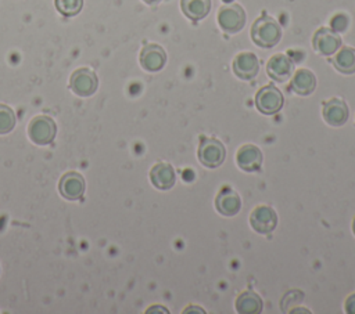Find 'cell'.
<instances>
[{
	"label": "cell",
	"instance_id": "8fae6325",
	"mask_svg": "<svg viewBox=\"0 0 355 314\" xmlns=\"http://www.w3.org/2000/svg\"><path fill=\"white\" fill-rule=\"evenodd\" d=\"M322 113L326 123L338 127L343 126L348 119V107L340 98H330L329 101L323 102Z\"/></svg>",
	"mask_w": 355,
	"mask_h": 314
},
{
	"label": "cell",
	"instance_id": "5bb4252c",
	"mask_svg": "<svg viewBox=\"0 0 355 314\" xmlns=\"http://www.w3.org/2000/svg\"><path fill=\"white\" fill-rule=\"evenodd\" d=\"M233 71L243 80H251L259 71V62L252 53H240L233 59Z\"/></svg>",
	"mask_w": 355,
	"mask_h": 314
},
{
	"label": "cell",
	"instance_id": "6da1fadb",
	"mask_svg": "<svg viewBox=\"0 0 355 314\" xmlns=\"http://www.w3.org/2000/svg\"><path fill=\"white\" fill-rule=\"evenodd\" d=\"M251 39L259 47L272 48L282 39V28L275 18H272L266 12H263L252 24Z\"/></svg>",
	"mask_w": 355,
	"mask_h": 314
},
{
	"label": "cell",
	"instance_id": "603a6c76",
	"mask_svg": "<svg viewBox=\"0 0 355 314\" xmlns=\"http://www.w3.org/2000/svg\"><path fill=\"white\" fill-rule=\"evenodd\" d=\"M344 310H345V313H348V314H355V293L349 295V296L345 299Z\"/></svg>",
	"mask_w": 355,
	"mask_h": 314
},
{
	"label": "cell",
	"instance_id": "9c48e42d",
	"mask_svg": "<svg viewBox=\"0 0 355 314\" xmlns=\"http://www.w3.org/2000/svg\"><path fill=\"white\" fill-rule=\"evenodd\" d=\"M166 62L165 50L154 43L146 44L140 53V65L148 72H157L164 68Z\"/></svg>",
	"mask_w": 355,
	"mask_h": 314
},
{
	"label": "cell",
	"instance_id": "8992f818",
	"mask_svg": "<svg viewBox=\"0 0 355 314\" xmlns=\"http://www.w3.org/2000/svg\"><path fill=\"white\" fill-rule=\"evenodd\" d=\"M98 86V79L96 73L89 68H79L76 69L69 80L71 90L79 97H89L92 95Z\"/></svg>",
	"mask_w": 355,
	"mask_h": 314
},
{
	"label": "cell",
	"instance_id": "484cf974",
	"mask_svg": "<svg viewBox=\"0 0 355 314\" xmlns=\"http://www.w3.org/2000/svg\"><path fill=\"white\" fill-rule=\"evenodd\" d=\"M352 231H354V234H355V217H354V221H352Z\"/></svg>",
	"mask_w": 355,
	"mask_h": 314
},
{
	"label": "cell",
	"instance_id": "277c9868",
	"mask_svg": "<svg viewBox=\"0 0 355 314\" xmlns=\"http://www.w3.org/2000/svg\"><path fill=\"white\" fill-rule=\"evenodd\" d=\"M283 104H284V98L282 91L272 84L263 86L262 89L258 90L255 95V105L258 111L262 112L263 115H273L279 112Z\"/></svg>",
	"mask_w": 355,
	"mask_h": 314
},
{
	"label": "cell",
	"instance_id": "5b68a950",
	"mask_svg": "<svg viewBox=\"0 0 355 314\" xmlns=\"http://www.w3.org/2000/svg\"><path fill=\"white\" fill-rule=\"evenodd\" d=\"M218 24L226 33H237L245 24V12L241 6L230 4L220 7L218 12Z\"/></svg>",
	"mask_w": 355,
	"mask_h": 314
},
{
	"label": "cell",
	"instance_id": "e0dca14e",
	"mask_svg": "<svg viewBox=\"0 0 355 314\" xmlns=\"http://www.w3.org/2000/svg\"><path fill=\"white\" fill-rule=\"evenodd\" d=\"M316 87V77L309 69H298L291 79V90L298 95H308Z\"/></svg>",
	"mask_w": 355,
	"mask_h": 314
},
{
	"label": "cell",
	"instance_id": "44dd1931",
	"mask_svg": "<svg viewBox=\"0 0 355 314\" xmlns=\"http://www.w3.org/2000/svg\"><path fill=\"white\" fill-rule=\"evenodd\" d=\"M55 8L64 17L76 15L83 6V0H54Z\"/></svg>",
	"mask_w": 355,
	"mask_h": 314
},
{
	"label": "cell",
	"instance_id": "d6986e66",
	"mask_svg": "<svg viewBox=\"0 0 355 314\" xmlns=\"http://www.w3.org/2000/svg\"><path fill=\"white\" fill-rule=\"evenodd\" d=\"M183 14L191 21L205 18L211 10V0H180Z\"/></svg>",
	"mask_w": 355,
	"mask_h": 314
},
{
	"label": "cell",
	"instance_id": "ffe728a7",
	"mask_svg": "<svg viewBox=\"0 0 355 314\" xmlns=\"http://www.w3.org/2000/svg\"><path fill=\"white\" fill-rule=\"evenodd\" d=\"M334 68L345 75L355 72V50L351 47H343L333 58Z\"/></svg>",
	"mask_w": 355,
	"mask_h": 314
},
{
	"label": "cell",
	"instance_id": "52a82bcc",
	"mask_svg": "<svg viewBox=\"0 0 355 314\" xmlns=\"http://www.w3.org/2000/svg\"><path fill=\"white\" fill-rule=\"evenodd\" d=\"M250 224L258 234H269L276 228L277 214L270 206L259 205L251 212Z\"/></svg>",
	"mask_w": 355,
	"mask_h": 314
},
{
	"label": "cell",
	"instance_id": "30bf717a",
	"mask_svg": "<svg viewBox=\"0 0 355 314\" xmlns=\"http://www.w3.org/2000/svg\"><path fill=\"white\" fill-rule=\"evenodd\" d=\"M58 190L64 198L69 201H76L85 192V178L76 172H69L61 177Z\"/></svg>",
	"mask_w": 355,
	"mask_h": 314
},
{
	"label": "cell",
	"instance_id": "4316f807",
	"mask_svg": "<svg viewBox=\"0 0 355 314\" xmlns=\"http://www.w3.org/2000/svg\"><path fill=\"white\" fill-rule=\"evenodd\" d=\"M223 1H232V0H223Z\"/></svg>",
	"mask_w": 355,
	"mask_h": 314
},
{
	"label": "cell",
	"instance_id": "9a60e30c",
	"mask_svg": "<svg viewBox=\"0 0 355 314\" xmlns=\"http://www.w3.org/2000/svg\"><path fill=\"white\" fill-rule=\"evenodd\" d=\"M266 72L272 80L283 83L293 73V62L284 54H275L266 64Z\"/></svg>",
	"mask_w": 355,
	"mask_h": 314
},
{
	"label": "cell",
	"instance_id": "7c38bea8",
	"mask_svg": "<svg viewBox=\"0 0 355 314\" xmlns=\"http://www.w3.org/2000/svg\"><path fill=\"white\" fill-rule=\"evenodd\" d=\"M236 162L244 172H257L262 165V152L252 144L241 145L236 154Z\"/></svg>",
	"mask_w": 355,
	"mask_h": 314
},
{
	"label": "cell",
	"instance_id": "ac0fdd59",
	"mask_svg": "<svg viewBox=\"0 0 355 314\" xmlns=\"http://www.w3.org/2000/svg\"><path fill=\"white\" fill-rule=\"evenodd\" d=\"M236 311L241 314H258L262 311V300L254 290H244L236 299Z\"/></svg>",
	"mask_w": 355,
	"mask_h": 314
},
{
	"label": "cell",
	"instance_id": "ba28073f",
	"mask_svg": "<svg viewBox=\"0 0 355 314\" xmlns=\"http://www.w3.org/2000/svg\"><path fill=\"white\" fill-rule=\"evenodd\" d=\"M312 44L320 55H331L340 48L341 37L336 30H331L330 28H320L315 32Z\"/></svg>",
	"mask_w": 355,
	"mask_h": 314
},
{
	"label": "cell",
	"instance_id": "cb8c5ba5",
	"mask_svg": "<svg viewBox=\"0 0 355 314\" xmlns=\"http://www.w3.org/2000/svg\"><path fill=\"white\" fill-rule=\"evenodd\" d=\"M189 311H200V313H204V310H201V308H191V310H190V308H186V310H184V313H189Z\"/></svg>",
	"mask_w": 355,
	"mask_h": 314
},
{
	"label": "cell",
	"instance_id": "d4e9b609",
	"mask_svg": "<svg viewBox=\"0 0 355 314\" xmlns=\"http://www.w3.org/2000/svg\"><path fill=\"white\" fill-rule=\"evenodd\" d=\"M144 3H147V4H154V3H158L159 0H143Z\"/></svg>",
	"mask_w": 355,
	"mask_h": 314
},
{
	"label": "cell",
	"instance_id": "4fadbf2b",
	"mask_svg": "<svg viewBox=\"0 0 355 314\" xmlns=\"http://www.w3.org/2000/svg\"><path fill=\"white\" fill-rule=\"evenodd\" d=\"M215 207L222 216L229 217L237 214L241 209V201L239 194L229 187H223L215 198Z\"/></svg>",
	"mask_w": 355,
	"mask_h": 314
},
{
	"label": "cell",
	"instance_id": "7402d4cb",
	"mask_svg": "<svg viewBox=\"0 0 355 314\" xmlns=\"http://www.w3.org/2000/svg\"><path fill=\"white\" fill-rule=\"evenodd\" d=\"M14 126H15L14 111L7 105L0 104V134H6L11 131Z\"/></svg>",
	"mask_w": 355,
	"mask_h": 314
},
{
	"label": "cell",
	"instance_id": "7a4b0ae2",
	"mask_svg": "<svg viewBox=\"0 0 355 314\" xmlns=\"http://www.w3.org/2000/svg\"><path fill=\"white\" fill-rule=\"evenodd\" d=\"M225 156H226V149L219 140L204 138V137L201 138L198 145V160L204 166L209 169H215L223 163Z\"/></svg>",
	"mask_w": 355,
	"mask_h": 314
},
{
	"label": "cell",
	"instance_id": "2e32d148",
	"mask_svg": "<svg viewBox=\"0 0 355 314\" xmlns=\"http://www.w3.org/2000/svg\"><path fill=\"white\" fill-rule=\"evenodd\" d=\"M150 180L158 190H169L175 185L176 174L173 167L166 162H159L150 170Z\"/></svg>",
	"mask_w": 355,
	"mask_h": 314
},
{
	"label": "cell",
	"instance_id": "3957f363",
	"mask_svg": "<svg viewBox=\"0 0 355 314\" xmlns=\"http://www.w3.org/2000/svg\"><path fill=\"white\" fill-rule=\"evenodd\" d=\"M57 133L55 122L49 116H36L31 120L28 126V136L29 138L37 145H47L50 144Z\"/></svg>",
	"mask_w": 355,
	"mask_h": 314
}]
</instances>
